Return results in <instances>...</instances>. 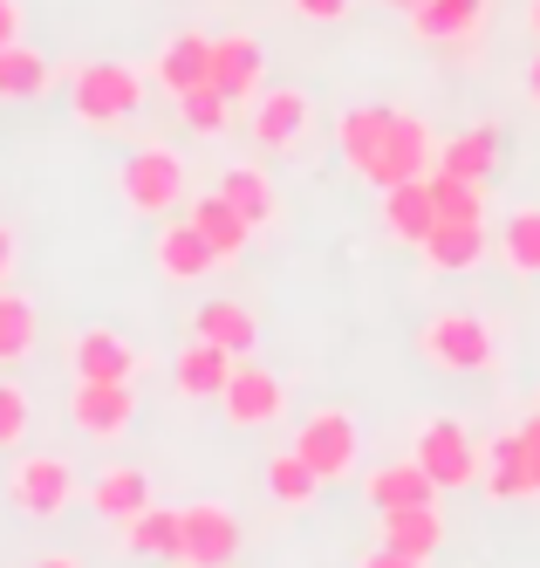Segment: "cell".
Masks as SVG:
<instances>
[{
	"label": "cell",
	"mask_w": 540,
	"mask_h": 568,
	"mask_svg": "<svg viewBox=\"0 0 540 568\" xmlns=\"http://www.w3.org/2000/svg\"><path fill=\"white\" fill-rule=\"evenodd\" d=\"M137 103H144V75L131 62H82L69 75V110L90 131H116L123 116H137Z\"/></svg>",
	"instance_id": "cell-1"
},
{
	"label": "cell",
	"mask_w": 540,
	"mask_h": 568,
	"mask_svg": "<svg viewBox=\"0 0 540 568\" xmlns=\"http://www.w3.org/2000/svg\"><path fill=\"white\" fill-rule=\"evenodd\" d=\"M418 349H425L431 371L479 377V371H492V356H500V336H492V322H486V315L445 308V315H431L425 329H418Z\"/></svg>",
	"instance_id": "cell-2"
},
{
	"label": "cell",
	"mask_w": 540,
	"mask_h": 568,
	"mask_svg": "<svg viewBox=\"0 0 540 568\" xmlns=\"http://www.w3.org/2000/svg\"><path fill=\"white\" fill-rule=\"evenodd\" d=\"M116 185H123V206L131 213H151V220H164L185 199V158L172 151V144H144V151H131L123 158V172H116Z\"/></svg>",
	"instance_id": "cell-3"
},
{
	"label": "cell",
	"mask_w": 540,
	"mask_h": 568,
	"mask_svg": "<svg viewBox=\"0 0 540 568\" xmlns=\"http://www.w3.org/2000/svg\"><path fill=\"white\" fill-rule=\"evenodd\" d=\"M431 165H438V131L410 110H384V144H377V165L363 179L384 192V185H404V179H425Z\"/></svg>",
	"instance_id": "cell-4"
},
{
	"label": "cell",
	"mask_w": 540,
	"mask_h": 568,
	"mask_svg": "<svg viewBox=\"0 0 540 568\" xmlns=\"http://www.w3.org/2000/svg\"><path fill=\"white\" fill-rule=\"evenodd\" d=\"M410 459L438 479V494H459V486L479 479V445L459 418H425L418 438H410Z\"/></svg>",
	"instance_id": "cell-5"
},
{
	"label": "cell",
	"mask_w": 540,
	"mask_h": 568,
	"mask_svg": "<svg viewBox=\"0 0 540 568\" xmlns=\"http://www.w3.org/2000/svg\"><path fill=\"white\" fill-rule=\"evenodd\" d=\"M295 453L322 473V486H336V479H349L356 466H363V432H356V418L349 412H315V418H302V432H295Z\"/></svg>",
	"instance_id": "cell-6"
},
{
	"label": "cell",
	"mask_w": 540,
	"mask_h": 568,
	"mask_svg": "<svg viewBox=\"0 0 540 568\" xmlns=\"http://www.w3.org/2000/svg\"><path fill=\"white\" fill-rule=\"evenodd\" d=\"M8 500H14L28 520H55V514H69V500H75V466L55 459V453H28V459L8 473Z\"/></svg>",
	"instance_id": "cell-7"
},
{
	"label": "cell",
	"mask_w": 540,
	"mask_h": 568,
	"mask_svg": "<svg viewBox=\"0 0 540 568\" xmlns=\"http://www.w3.org/2000/svg\"><path fill=\"white\" fill-rule=\"evenodd\" d=\"M315 124V97L295 90V83H281V90H261L254 110H246V131H254L261 151H295Z\"/></svg>",
	"instance_id": "cell-8"
},
{
	"label": "cell",
	"mask_w": 540,
	"mask_h": 568,
	"mask_svg": "<svg viewBox=\"0 0 540 568\" xmlns=\"http://www.w3.org/2000/svg\"><path fill=\"white\" fill-rule=\"evenodd\" d=\"M220 404H226V418L240 425V432H254V425H274L281 412H287V384L267 371V363H233V377H226V390H220Z\"/></svg>",
	"instance_id": "cell-9"
},
{
	"label": "cell",
	"mask_w": 540,
	"mask_h": 568,
	"mask_svg": "<svg viewBox=\"0 0 540 568\" xmlns=\"http://www.w3.org/2000/svg\"><path fill=\"white\" fill-rule=\"evenodd\" d=\"M233 555H240V520H233V507L192 500L185 507V548H179V561L185 568H226Z\"/></svg>",
	"instance_id": "cell-10"
},
{
	"label": "cell",
	"mask_w": 540,
	"mask_h": 568,
	"mask_svg": "<svg viewBox=\"0 0 540 568\" xmlns=\"http://www.w3.org/2000/svg\"><path fill=\"white\" fill-rule=\"evenodd\" d=\"M69 418L82 438H123L137 418V397L131 384H96V377H75V397H69Z\"/></svg>",
	"instance_id": "cell-11"
},
{
	"label": "cell",
	"mask_w": 540,
	"mask_h": 568,
	"mask_svg": "<svg viewBox=\"0 0 540 568\" xmlns=\"http://www.w3.org/2000/svg\"><path fill=\"white\" fill-rule=\"evenodd\" d=\"M151 254H157V274H164V281H205V274L220 267L213 240H205L192 220H164L157 240H151Z\"/></svg>",
	"instance_id": "cell-12"
},
{
	"label": "cell",
	"mask_w": 540,
	"mask_h": 568,
	"mask_svg": "<svg viewBox=\"0 0 540 568\" xmlns=\"http://www.w3.org/2000/svg\"><path fill=\"white\" fill-rule=\"evenodd\" d=\"M69 363H75V377L131 384L144 356H137V343H131V336H116V329H82V336H75V349H69Z\"/></svg>",
	"instance_id": "cell-13"
},
{
	"label": "cell",
	"mask_w": 540,
	"mask_h": 568,
	"mask_svg": "<svg viewBox=\"0 0 540 568\" xmlns=\"http://www.w3.org/2000/svg\"><path fill=\"white\" fill-rule=\"evenodd\" d=\"M486 254H492L486 220H438L431 240H425V267L431 274H472Z\"/></svg>",
	"instance_id": "cell-14"
},
{
	"label": "cell",
	"mask_w": 540,
	"mask_h": 568,
	"mask_svg": "<svg viewBox=\"0 0 540 568\" xmlns=\"http://www.w3.org/2000/svg\"><path fill=\"white\" fill-rule=\"evenodd\" d=\"M213 90H226L233 103L267 90V55H261L254 34H226V42H213Z\"/></svg>",
	"instance_id": "cell-15"
},
{
	"label": "cell",
	"mask_w": 540,
	"mask_h": 568,
	"mask_svg": "<svg viewBox=\"0 0 540 568\" xmlns=\"http://www.w3.org/2000/svg\"><path fill=\"white\" fill-rule=\"evenodd\" d=\"M384 226L404 247H425L431 226H438V206H431V179H404V185H384Z\"/></svg>",
	"instance_id": "cell-16"
},
{
	"label": "cell",
	"mask_w": 540,
	"mask_h": 568,
	"mask_svg": "<svg viewBox=\"0 0 540 568\" xmlns=\"http://www.w3.org/2000/svg\"><path fill=\"white\" fill-rule=\"evenodd\" d=\"M363 494H369V507H377V514H390V507H438V479L418 459H397V466L369 473Z\"/></svg>",
	"instance_id": "cell-17"
},
{
	"label": "cell",
	"mask_w": 540,
	"mask_h": 568,
	"mask_svg": "<svg viewBox=\"0 0 540 568\" xmlns=\"http://www.w3.org/2000/svg\"><path fill=\"white\" fill-rule=\"evenodd\" d=\"M479 479H486V494L492 500H527V494H540L533 486V473H527V445H520V432H500L479 453Z\"/></svg>",
	"instance_id": "cell-18"
},
{
	"label": "cell",
	"mask_w": 540,
	"mask_h": 568,
	"mask_svg": "<svg viewBox=\"0 0 540 568\" xmlns=\"http://www.w3.org/2000/svg\"><path fill=\"white\" fill-rule=\"evenodd\" d=\"M233 363H240V356H226L220 343H205V336H192V343H185V349L172 356V384H179L185 397H198V404H205V397H220V390H226V377H233Z\"/></svg>",
	"instance_id": "cell-19"
},
{
	"label": "cell",
	"mask_w": 540,
	"mask_h": 568,
	"mask_svg": "<svg viewBox=\"0 0 540 568\" xmlns=\"http://www.w3.org/2000/svg\"><path fill=\"white\" fill-rule=\"evenodd\" d=\"M192 226L213 240V254H220V267H233L246 247H254V226L240 220V206L226 192H205V199H192Z\"/></svg>",
	"instance_id": "cell-20"
},
{
	"label": "cell",
	"mask_w": 540,
	"mask_h": 568,
	"mask_svg": "<svg viewBox=\"0 0 540 568\" xmlns=\"http://www.w3.org/2000/svg\"><path fill=\"white\" fill-rule=\"evenodd\" d=\"M198 83H213V42L185 28V34H172V42L157 49V90L185 97V90H198Z\"/></svg>",
	"instance_id": "cell-21"
},
{
	"label": "cell",
	"mask_w": 540,
	"mask_h": 568,
	"mask_svg": "<svg viewBox=\"0 0 540 568\" xmlns=\"http://www.w3.org/2000/svg\"><path fill=\"white\" fill-rule=\"evenodd\" d=\"M90 507L103 514V520H131V514H144L151 507V473H137V466H103L96 479H90Z\"/></svg>",
	"instance_id": "cell-22"
},
{
	"label": "cell",
	"mask_w": 540,
	"mask_h": 568,
	"mask_svg": "<svg viewBox=\"0 0 540 568\" xmlns=\"http://www.w3.org/2000/svg\"><path fill=\"white\" fill-rule=\"evenodd\" d=\"M192 329H198L205 343H220L226 356H254V343H261V322H254V308H240V302H198Z\"/></svg>",
	"instance_id": "cell-23"
},
{
	"label": "cell",
	"mask_w": 540,
	"mask_h": 568,
	"mask_svg": "<svg viewBox=\"0 0 540 568\" xmlns=\"http://www.w3.org/2000/svg\"><path fill=\"white\" fill-rule=\"evenodd\" d=\"M384 548H397V555H410V561H431V555L445 548L438 507H390V514H384Z\"/></svg>",
	"instance_id": "cell-24"
},
{
	"label": "cell",
	"mask_w": 540,
	"mask_h": 568,
	"mask_svg": "<svg viewBox=\"0 0 540 568\" xmlns=\"http://www.w3.org/2000/svg\"><path fill=\"white\" fill-rule=\"evenodd\" d=\"M123 548L179 561V548H185V507H144V514H131V520H123Z\"/></svg>",
	"instance_id": "cell-25"
},
{
	"label": "cell",
	"mask_w": 540,
	"mask_h": 568,
	"mask_svg": "<svg viewBox=\"0 0 540 568\" xmlns=\"http://www.w3.org/2000/svg\"><path fill=\"white\" fill-rule=\"evenodd\" d=\"M438 172H459V179H492L500 172V131L492 124H472V131H459V138H445L438 144Z\"/></svg>",
	"instance_id": "cell-26"
},
{
	"label": "cell",
	"mask_w": 540,
	"mask_h": 568,
	"mask_svg": "<svg viewBox=\"0 0 540 568\" xmlns=\"http://www.w3.org/2000/svg\"><path fill=\"white\" fill-rule=\"evenodd\" d=\"M213 192H226L233 206H240V220L254 226V233H261V226H274V213H281V199H274V185H267V172H261V165H226Z\"/></svg>",
	"instance_id": "cell-27"
},
{
	"label": "cell",
	"mask_w": 540,
	"mask_h": 568,
	"mask_svg": "<svg viewBox=\"0 0 540 568\" xmlns=\"http://www.w3.org/2000/svg\"><path fill=\"white\" fill-rule=\"evenodd\" d=\"M49 83H55L49 55H34L28 42H8V49H0V103H34Z\"/></svg>",
	"instance_id": "cell-28"
},
{
	"label": "cell",
	"mask_w": 540,
	"mask_h": 568,
	"mask_svg": "<svg viewBox=\"0 0 540 568\" xmlns=\"http://www.w3.org/2000/svg\"><path fill=\"white\" fill-rule=\"evenodd\" d=\"M34 343H41V315H34V302L28 295H14V288H0V363H28L34 356Z\"/></svg>",
	"instance_id": "cell-29"
},
{
	"label": "cell",
	"mask_w": 540,
	"mask_h": 568,
	"mask_svg": "<svg viewBox=\"0 0 540 568\" xmlns=\"http://www.w3.org/2000/svg\"><path fill=\"white\" fill-rule=\"evenodd\" d=\"M500 261L527 281H540V206H513L500 226Z\"/></svg>",
	"instance_id": "cell-30"
},
{
	"label": "cell",
	"mask_w": 540,
	"mask_h": 568,
	"mask_svg": "<svg viewBox=\"0 0 540 568\" xmlns=\"http://www.w3.org/2000/svg\"><path fill=\"white\" fill-rule=\"evenodd\" d=\"M377 144H384V110H349L336 124V151L349 172H369L377 165Z\"/></svg>",
	"instance_id": "cell-31"
},
{
	"label": "cell",
	"mask_w": 540,
	"mask_h": 568,
	"mask_svg": "<svg viewBox=\"0 0 540 568\" xmlns=\"http://www.w3.org/2000/svg\"><path fill=\"white\" fill-rule=\"evenodd\" d=\"M267 494H274L281 507H308V500L322 494V473H315L302 453H274V459H267Z\"/></svg>",
	"instance_id": "cell-32"
},
{
	"label": "cell",
	"mask_w": 540,
	"mask_h": 568,
	"mask_svg": "<svg viewBox=\"0 0 540 568\" xmlns=\"http://www.w3.org/2000/svg\"><path fill=\"white\" fill-rule=\"evenodd\" d=\"M431 179V206H438V220H486V185L479 179H459V172H425Z\"/></svg>",
	"instance_id": "cell-33"
},
{
	"label": "cell",
	"mask_w": 540,
	"mask_h": 568,
	"mask_svg": "<svg viewBox=\"0 0 540 568\" xmlns=\"http://www.w3.org/2000/svg\"><path fill=\"white\" fill-rule=\"evenodd\" d=\"M479 14H486V0H425V8L410 14V21H418L425 42H445V34H472Z\"/></svg>",
	"instance_id": "cell-34"
},
{
	"label": "cell",
	"mask_w": 540,
	"mask_h": 568,
	"mask_svg": "<svg viewBox=\"0 0 540 568\" xmlns=\"http://www.w3.org/2000/svg\"><path fill=\"white\" fill-rule=\"evenodd\" d=\"M179 116H185V131L220 138V131L233 124V97H226V90H213V83H198V90H185V97H179Z\"/></svg>",
	"instance_id": "cell-35"
},
{
	"label": "cell",
	"mask_w": 540,
	"mask_h": 568,
	"mask_svg": "<svg viewBox=\"0 0 540 568\" xmlns=\"http://www.w3.org/2000/svg\"><path fill=\"white\" fill-rule=\"evenodd\" d=\"M28 390L14 384V377H0V453H14V445L28 438Z\"/></svg>",
	"instance_id": "cell-36"
},
{
	"label": "cell",
	"mask_w": 540,
	"mask_h": 568,
	"mask_svg": "<svg viewBox=\"0 0 540 568\" xmlns=\"http://www.w3.org/2000/svg\"><path fill=\"white\" fill-rule=\"evenodd\" d=\"M295 14H308V21H343L349 0H295Z\"/></svg>",
	"instance_id": "cell-37"
},
{
	"label": "cell",
	"mask_w": 540,
	"mask_h": 568,
	"mask_svg": "<svg viewBox=\"0 0 540 568\" xmlns=\"http://www.w3.org/2000/svg\"><path fill=\"white\" fill-rule=\"evenodd\" d=\"M356 568H425V561H410V555H397V548H384V541H377V548H369Z\"/></svg>",
	"instance_id": "cell-38"
},
{
	"label": "cell",
	"mask_w": 540,
	"mask_h": 568,
	"mask_svg": "<svg viewBox=\"0 0 540 568\" xmlns=\"http://www.w3.org/2000/svg\"><path fill=\"white\" fill-rule=\"evenodd\" d=\"M520 445H527V473H533V486H540V418L520 425Z\"/></svg>",
	"instance_id": "cell-39"
},
{
	"label": "cell",
	"mask_w": 540,
	"mask_h": 568,
	"mask_svg": "<svg viewBox=\"0 0 540 568\" xmlns=\"http://www.w3.org/2000/svg\"><path fill=\"white\" fill-rule=\"evenodd\" d=\"M21 42V0H0V49Z\"/></svg>",
	"instance_id": "cell-40"
},
{
	"label": "cell",
	"mask_w": 540,
	"mask_h": 568,
	"mask_svg": "<svg viewBox=\"0 0 540 568\" xmlns=\"http://www.w3.org/2000/svg\"><path fill=\"white\" fill-rule=\"evenodd\" d=\"M14 261H21V240H14V226H0V288H8Z\"/></svg>",
	"instance_id": "cell-41"
},
{
	"label": "cell",
	"mask_w": 540,
	"mask_h": 568,
	"mask_svg": "<svg viewBox=\"0 0 540 568\" xmlns=\"http://www.w3.org/2000/svg\"><path fill=\"white\" fill-rule=\"evenodd\" d=\"M527 97H533V103H540V55H533V62H527Z\"/></svg>",
	"instance_id": "cell-42"
},
{
	"label": "cell",
	"mask_w": 540,
	"mask_h": 568,
	"mask_svg": "<svg viewBox=\"0 0 540 568\" xmlns=\"http://www.w3.org/2000/svg\"><path fill=\"white\" fill-rule=\"evenodd\" d=\"M34 568H82V561H75V555H41Z\"/></svg>",
	"instance_id": "cell-43"
},
{
	"label": "cell",
	"mask_w": 540,
	"mask_h": 568,
	"mask_svg": "<svg viewBox=\"0 0 540 568\" xmlns=\"http://www.w3.org/2000/svg\"><path fill=\"white\" fill-rule=\"evenodd\" d=\"M527 28H533V34H540V0H527Z\"/></svg>",
	"instance_id": "cell-44"
},
{
	"label": "cell",
	"mask_w": 540,
	"mask_h": 568,
	"mask_svg": "<svg viewBox=\"0 0 540 568\" xmlns=\"http://www.w3.org/2000/svg\"><path fill=\"white\" fill-rule=\"evenodd\" d=\"M390 8H404V14H418V8H425V0H390Z\"/></svg>",
	"instance_id": "cell-45"
}]
</instances>
